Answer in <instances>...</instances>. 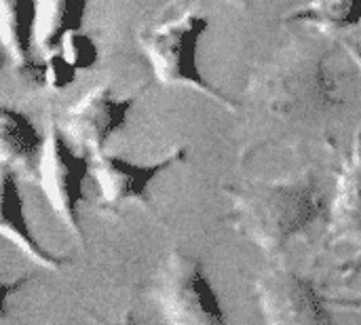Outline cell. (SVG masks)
I'll use <instances>...</instances> for the list:
<instances>
[{
  "label": "cell",
  "mask_w": 361,
  "mask_h": 325,
  "mask_svg": "<svg viewBox=\"0 0 361 325\" xmlns=\"http://www.w3.org/2000/svg\"><path fill=\"white\" fill-rule=\"evenodd\" d=\"M250 99L281 123H309L336 108L343 97L328 68V53L305 40L286 44L247 87Z\"/></svg>",
  "instance_id": "obj_1"
},
{
  "label": "cell",
  "mask_w": 361,
  "mask_h": 325,
  "mask_svg": "<svg viewBox=\"0 0 361 325\" xmlns=\"http://www.w3.org/2000/svg\"><path fill=\"white\" fill-rule=\"evenodd\" d=\"M324 214L313 176L254 182L233 192V226L267 254L283 250Z\"/></svg>",
  "instance_id": "obj_2"
},
{
  "label": "cell",
  "mask_w": 361,
  "mask_h": 325,
  "mask_svg": "<svg viewBox=\"0 0 361 325\" xmlns=\"http://www.w3.org/2000/svg\"><path fill=\"white\" fill-rule=\"evenodd\" d=\"M205 32L207 19L197 13H186L178 19L142 30L137 38L159 82L195 87L216 102L224 104L226 108L235 110L239 108V104L216 89L199 68V40Z\"/></svg>",
  "instance_id": "obj_3"
},
{
  "label": "cell",
  "mask_w": 361,
  "mask_h": 325,
  "mask_svg": "<svg viewBox=\"0 0 361 325\" xmlns=\"http://www.w3.org/2000/svg\"><path fill=\"white\" fill-rule=\"evenodd\" d=\"M91 154L76 152L70 146L59 121L51 116L44 131V148L38 163V184L61 220V224L82 241V224L78 216V205L85 199V180L91 173Z\"/></svg>",
  "instance_id": "obj_4"
},
{
  "label": "cell",
  "mask_w": 361,
  "mask_h": 325,
  "mask_svg": "<svg viewBox=\"0 0 361 325\" xmlns=\"http://www.w3.org/2000/svg\"><path fill=\"white\" fill-rule=\"evenodd\" d=\"M157 300L169 325H228L201 264L178 250L161 266Z\"/></svg>",
  "instance_id": "obj_5"
},
{
  "label": "cell",
  "mask_w": 361,
  "mask_h": 325,
  "mask_svg": "<svg viewBox=\"0 0 361 325\" xmlns=\"http://www.w3.org/2000/svg\"><path fill=\"white\" fill-rule=\"evenodd\" d=\"M256 296L264 325H334L328 298L290 269L267 271L256 283Z\"/></svg>",
  "instance_id": "obj_6"
},
{
  "label": "cell",
  "mask_w": 361,
  "mask_h": 325,
  "mask_svg": "<svg viewBox=\"0 0 361 325\" xmlns=\"http://www.w3.org/2000/svg\"><path fill=\"white\" fill-rule=\"evenodd\" d=\"M133 104V97H116L110 87H95L66 112L59 125L70 144L93 157L104 152L106 142L123 129Z\"/></svg>",
  "instance_id": "obj_7"
},
{
  "label": "cell",
  "mask_w": 361,
  "mask_h": 325,
  "mask_svg": "<svg viewBox=\"0 0 361 325\" xmlns=\"http://www.w3.org/2000/svg\"><path fill=\"white\" fill-rule=\"evenodd\" d=\"M184 150H173L169 157L154 161L150 165H137L114 154H93L91 176L99 190V201L106 207H118L129 201H144L150 184L176 163L184 161Z\"/></svg>",
  "instance_id": "obj_8"
},
{
  "label": "cell",
  "mask_w": 361,
  "mask_h": 325,
  "mask_svg": "<svg viewBox=\"0 0 361 325\" xmlns=\"http://www.w3.org/2000/svg\"><path fill=\"white\" fill-rule=\"evenodd\" d=\"M0 178H2L0 182V233L2 237H6L13 245H17L34 264L49 269V271H59L68 260L44 250L36 241L34 233L30 231V224L25 220V209H23V197H21L19 182H17L19 178L8 169H2Z\"/></svg>",
  "instance_id": "obj_9"
},
{
  "label": "cell",
  "mask_w": 361,
  "mask_h": 325,
  "mask_svg": "<svg viewBox=\"0 0 361 325\" xmlns=\"http://www.w3.org/2000/svg\"><path fill=\"white\" fill-rule=\"evenodd\" d=\"M328 235L332 241L361 237V131L355 133L351 152L345 159L336 180Z\"/></svg>",
  "instance_id": "obj_10"
},
{
  "label": "cell",
  "mask_w": 361,
  "mask_h": 325,
  "mask_svg": "<svg viewBox=\"0 0 361 325\" xmlns=\"http://www.w3.org/2000/svg\"><path fill=\"white\" fill-rule=\"evenodd\" d=\"M42 148H44V135L32 125V121L19 110L2 108L0 114L2 169L13 171L17 178H30L38 173Z\"/></svg>",
  "instance_id": "obj_11"
},
{
  "label": "cell",
  "mask_w": 361,
  "mask_h": 325,
  "mask_svg": "<svg viewBox=\"0 0 361 325\" xmlns=\"http://www.w3.org/2000/svg\"><path fill=\"white\" fill-rule=\"evenodd\" d=\"M2 15V42L15 70H21L34 61L36 44V0H0Z\"/></svg>",
  "instance_id": "obj_12"
},
{
  "label": "cell",
  "mask_w": 361,
  "mask_h": 325,
  "mask_svg": "<svg viewBox=\"0 0 361 325\" xmlns=\"http://www.w3.org/2000/svg\"><path fill=\"white\" fill-rule=\"evenodd\" d=\"M91 0H36V44L44 53H53L61 42L80 32Z\"/></svg>",
  "instance_id": "obj_13"
},
{
  "label": "cell",
  "mask_w": 361,
  "mask_h": 325,
  "mask_svg": "<svg viewBox=\"0 0 361 325\" xmlns=\"http://www.w3.org/2000/svg\"><path fill=\"white\" fill-rule=\"evenodd\" d=\"M288 21L349 30L361 23V0H311L307 6L290 15Z\"/></svg>",
  "instance_id": "obj_14"
},
{
  "label": "cell",
  "mask_w": 361,
  "mask_h": 325,
  "mask_svg": "<svg viewBox=\"0 0 361 325\" xmlns=\"http://www.w3.org/2000/svg\"><path fill=\"white\" fill-rule=\"evenodd\" d=\"M17 72L25 76L32 85H40V87H47L49 91L59 93L76 80L78 70L59 51H53V53H47L42 61H32L30 66Z\"/></svg>",
  "instance_id": "obj_15"
},
{
  "label": "cell",
  "mask_w": 361,
  "mask_h": 325,
  "mask_svg": "<svg viewBox=\"0 0 361 325\" xmlns=\"http://www.w3.org/2000/svg\"><path fill=\"white\" fill-rule=\"evenodd\" d=\"M57 51H59L76 70H91V68L97 63V59H99V49H97L95 40H93L89 34H85L82 30L70 34V36L61 42V47H59Z\"/></svg>",
  "instance_id": "obj_16"
},
{
  "label": "cell",
  "mask_w": 361,
  "mask_h": 325,
  "mask_svg": "<svg viewBox=\"0 0 361 325\" xmlns=\"http://www.w3.org/2000/svg\"><path fill=\"white\" fill-rule=\"evenodd\" d=\"M338 273L341 277H361V250L338 269Z\"/></svg>",
  "instance_id": "obj_17"
},
{
  "label": "cell",
  "mask_w": 361,
  "mask_h": 325,
  "mask_svg": "<svg viewBox=\"0 0 361 325\" xmlns=\"http://www.w3.org/2000/svg\"><path fill=\"white\" fill-rule=\"evenodd\" d=\"M328 302L334 305V307H338V309H349V311L361 313V296H357V298H338V300L328 298Z\"/></svg>",
  "instance_id": "obj_18"
},
{
  "label": "cell",
  "mask_w": 361,
  "mask_h": 325,
  "mask_svg": "<svg viewBox=\"0 0 361 325\" xmlns=\"http://www.w3.org/2000/svg\"><path fill=\"white\" fill-rule=\"evenodd\" d=\"M347 51H349V57L353 59V63L360 68V74H361V49L353 47V44H349V47H347Z\"/></svg>",
  "instance_id": "obj_19"
},
{
  "label": "cell",
  "mask_w": 361,
  "mask_h": 325,
  "mask_svg": "<svg viewBox=\"0 0 361 325\" xmlns=\"http://www.w3.org/2000/svg\"><path fill=\"white\" fill-rule=\"evenodd\" d=\"M99 325H135V324H133V319H131V315L127 313V315H123V319H121V321H116V324H108V321H99Z\"/></svg>",
  "instance_id": "obj_20"
},
{
  "label": "cell",
  "mask_w": 361,
  "mask_h": 325,
  "mask_svg": "<svg viewBox=\"0 0 361 325\" xmlns=\"http://www.w3.org/2000/svg\"><path fill=\"white\" fill-rule=\"evenodd\" d=\"M195 2H201V0H173V4H182V6H188V4H195Z\"/></svg>",
  "instance_id": "obj_21"
}]
</instances>
